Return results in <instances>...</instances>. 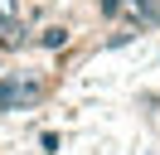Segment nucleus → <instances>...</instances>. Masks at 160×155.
Listing matches in <instances>:
<instances>
[{"label":"nucleus","instance_id":"3","mask_svg":"<svg viewBox=\"0 0 160 155\" xmlns=\"http://www.w3.org/2000/svg\"><path fill=\"white\" fill-rule=\"evenodd\" d=\"M24 44H29V24H24L20 15H15V19H0V53H20Z\"/></svg>","mask_w":160,"mask_h":155},{"label":"nucleus","instance_id":"4","mask_svg":"<svg viewBox=\"0 0 160 155\" xmlns=\"http://www.w3.org/2000/svg\"><path fill=\"white\" fill-rule=\"evenodd\" d=\"M68 39H73L68 24H44L39 34H29V44H39V48H49V53H58V48H68Z\"/></svg>","mask_w":160,"mask_h":155},{"label":"nucleus","instance_id":"2","mask_svg":"<svg viewBox=\"0 0 160 155\" xmlns=\"http://www.w3.org/2000/svg\"><path fill=\"white\" fill-rule=\"evenodd\" d=\"M126 24H131V34H146V29H155L160 24V0H126Z\"/></svg>","mask_w":160,"mask_h":155},{"label":"nucleus","instance_id":"5","mask_svg":"<svg viewBox=\"0 0 160 155\" xmlns=\"http://www.w3.org/2000/svg\"><path fill=\"white\" fill-rule=\"evenodd\" d=\"M121 10H126V0H97V15L102 19H121Z\"/></svg>","mask_w":160,"mask_h":155},{"label":"nucleus","instance_id":"1","mask_svg":"<svg viewBox=\"0 0 160 155\" xmlns=\"http://www.w3.org/2000/svg\"><path fill=\"white\" fill-rule=\"evenodd\" d=\"M49 97V78L34 73H5L0 78V112H29Z\"/></svg>","mask_w":160,"mask_h":155}]
</instances>
